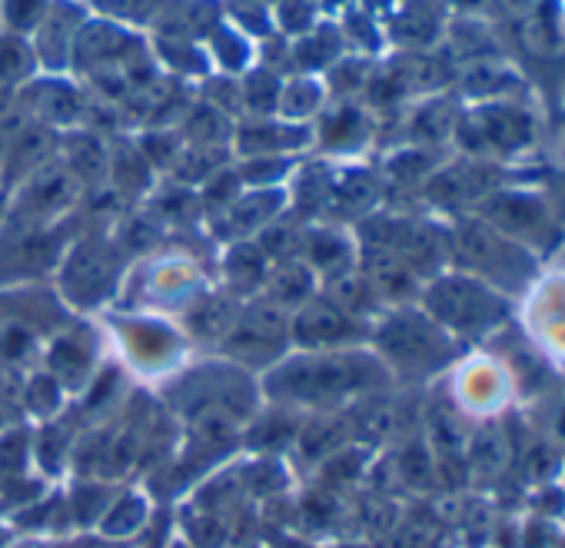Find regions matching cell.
Returning <instances> with one entry per match:
<instances>
[{
    "mask_svg": "<svg viewBox=\"0 0 565 548\" xmlns=\"http://www.w3.org/2000/svg\"><path fill=\"white\" fill-rule=\"evenodd\" d=\"M259 4H273V0H259Z\"/></svg>",
    "mask_w": 565,
    "mask_h": 548,
    "instance_id": "25",
    "label": "cell"
},
{
    "mask_svg": "<svg viewBox=\"0 0 565 548\" xmlns=\"http://www.w3.org/2000/svg\"><path fill=\"white\" fill-rule=\"evenodd\" d=\"M327 104H330V90H327L323 77L290 74V77H282L276 117L287 123H297V127H313L317 117L327 110Z\"/></svg>",
    "mask_w": 565,
    "mask_h": 548,
    "instance_id": "18",
    "label": "cell"
},
{
    "mask_svg": "<svg viewBox=\"0 0 565 548\" xmlns=\"http://www.w3.org/2000/svg\"><path fill=\"white\" fill-rule=\"evenodd\" d=\"M535 416H539V439L555 452H565V386L562 389H539L535 393Z\"/></svg>",
    "mask_w": 565,
    "mask_h": 548,
    "instance_id": "21",
    "label": "cell"
},
{
    "mask_svg": "<svg viewBox=\"0 0 565 548\" xmlns=\"http://www.w3.org/2000/svg\"><path fill=\"white\" fill-rule=\"evenodd\" d=\"M416 307L439 323L462 350L492 343L512 326L515 303L462 269H443L423 283Z\"/></svg>",
    "mask_w": 565,
    "mask_h": 548,
    "instance_id": "1",
    "label": "cell"
},
{
    "mask_svg": "<svg viewBox=\"0 0 565 548\" xmlns=\"http://www.w3.org/2000/svg\"><path fill=\"white\" fill-rule=\"evenodd\" d=\"M373 323L340 310L333 300L317 293L290 316V343L303 346L307 353H330V350H356L370 343Z\"/></svg>",
    "mask_w": 565,
    "mask_h": 548,
    "instance_id": "10",
    "label": "cell"
},
{
    "mask_svg": "<svg viewBox=\"0 0 565 548\" xmlns=\"http://www.w3.org/2000/svg\"><path fill=\"white\" fill-rule=\"evenodd\" d=\"M452 137L462 143L469 157L479 160H505L532 147L535 140V120L532 114L502 97H489L486 104L472 107L466 117L456 120Z\"/></svg>",
    "mask_w": 565,
    "mask_h": 548,
    "instance_id": "8",
    "label": "cell"
},
{
    "mask_svg": "<svg viewBox=\"0 0 565 548\" xmlns=\"http://www.w3.org/2000/svg\"><path fill=\"white\" fill-rule=\"evenodd\" d=\"M303 262L317 272V280L323 277V283L347 277L360 262V239L343 226H313L307 229Z\"/></svg>",
    "mask_w": 565,
    "mask_h": 548,
    "instance_id": "15",
    "label": "cell"
},
{
    "mask_svg": "<svg viewBox=\"0 0 565 548\" xmlns=\"http://www.w3.org/2000/svg\"><path fill=\"white\" fill-rule=\"evenodd\" d=\"M472 213L492 223L499 233L522 243L525 249H532L542 262L565 243V229L552 200L532 186L505 183L495 193H489Z\"/></svg>",
    "mask_w": 565,
    "mask_h": 548,
    "instance_id": "4",
    "label": "cell"
},
{
    "mask_svg": "<svg viewBox=\"0 0 565 548\" xmlns=\"http://www.w3.org/2000/svg\"><path fill=\"white\" fill-rule=\"evenodd\" d=\"M38 77H41V64H38L34 47H31V37L0 31V80L21 94Z\"/></svg>",
    "mask_w": 565,
    "mask_h": 548,
    "instance_id": "20",
    "label": "cell"
},
{
    "mask_svg": "<svg viewBox=\"0 0 565 548\" xmlns=\"http://www.w3.org/2000/svg\"><path fill=\"white\" fill-rule=\"evenodd\" d=\"M370 350L390 376L429 379L449 373L469 350H462L439 323H433L416 303L393 307L370 330Z\"/></svg>",
    "mask_w": 565,
    "mask_h": 548,
    "instance_id": "3",
    "label": "cell"
},
{
    "mask_svg": "<svg viewBox=\"0 0 565 548\" xmlns=\"http://www.w3.org/2000/svg\"><path fill=\"white\" fill-rule=\"evenodd\" d=\"M373 123L363 114V107L343 100V104H327V110L313 123V143H320L327 153H356L370 143Z\"/></svg>",
    "mask_w": 565,
    "mask_h": 548,
    "instance_id": "16",
    "label": "cell"
},
{
    "mask_svg": "<svg viewBox=\"0 0 565 548\" xmlns=\"http://www.w3.org/2000/svg\"><path fill=\"white\" fill-rule=\"evenodd\" d=\"M259 293L266 303L294 316L303 303H310L317 297V272L303 259L276 262V266H269V277Z\"/></svg>",
    "mask_w": 565,
    "mask_h": 548,
    "instance_id": "17",
    "label": "cell"
},
{
    "mask_svg": "<svg viewBox=\"0 0 565 548\" xmlns=\"http://www.w3.org/2000/svg\"><path fill=\"white\" fill-rule=\"evenodd\" d=\"M84 4H87V0H84Z\"/></svg>",
    "mask_w": 565,
    "mask_h": 548,
    "instance_id": "26",
    "label": "cell"
},
{
    "mask_svg": "<svg viewBox=\"0 0 565 548\" xmlns=\"http://www.w3.org/2000/svg\"><path fill=\"white\" fill-rule=\"evenodd\" d=\"M512 326L529 350L565 379V266L539 272V280L515 300Z\"/></svg>",
    "mask_w": 565,
    "mask_h": 548,
    "instance_id": "6",
    "label": "cell"
},
{
    "mask_svg": "<svg viewBox=\"0 0 565 548\" xmlns=\"http://www.w3.org/2000/svg\"><path fill=\"white\" fill-rule=\"evenodd\" d=\"M449 266L489 283L512 303L545 269V262L532 249L499 233L492 223H486L476 213H462L449 219Z\"/></svg>",
    "mask_w": 565,
    "mask_h": 548,
    "instance_id": "2",
    "label": "cell"
},
{
    "mask_svg": "<svg viewBox=\"0 0 565 548\" xmlns=\"http://www.w3.org/2000/svg\"><path fill=\"white\" fill-rule=\"evenodd\" d=\"M236 84H239L243 117H276V104L282 90V74L276 67L253 64L243 77H236Z\"/></svg>",
    "mask_w": 565,
    "mask_h": 548,
    "instance_id": "19",
    "label": "cell"
},
{
    "mask_svg": "<svg viewBox=\"0 0 565 548\" xmlns=\"http://www.w3.org/2000/svg\"><path fill=\"white\" fill-rule=\"evenodd\" d=\"M18 90L14 87H8L4 80H0V120H8L11 114H14V107H18Z\"/></svg>",
    "mask_w": 565,
    "mask_h": 548,
    "instance_id": "24",
    "label": "cell"
},
{
    "mask_svg": "<svg viewBox=\"0 0 565 548\" xmlns=\"http://www.w3.org/2000/svg\"><path fill=\"white\" fill-rule=\"evenodd\" d=\"M290 346V313L276 310L263 297L253 300L226 330L223 353L236 363H279L282 350Z\"/></svg>",
    "mask_w": 565,
    "mask_h": 548,
    "instance_id": "11",
    "label": "cell"
},
{
    "mask_svg": "<svg viewBox=\"0 0 565 548\" xmlns=\"http://www.w3.org/2000/svg\"><path fill=\"white\" fill-rule=\"evenodd\" d=\"M90 14L94 11H90V4H84V0H54L47 18L31 34V47L38 54L41 74H47V77H71L77 37L87 28Z\"/></svg>",
    "mask_w": 565,
    "mask_h": 548,
    "instance_id": "13",
    "label": "cell"
},
{
    "mask_svg": "<svg viewBox=\"0 0 565 548\" xmlns=\"http://www.w3.org/2000/svg\"><path fill=\"white\" fill-rule=\"evenodd\" d=\"M509 180L502 176V166L495 160H479V157H469V160H459V163H443L429 180H426V196L452 213V216H462V213H472L489 193H495L499 186H505Z\"/></svg>",
    "mask_w": 565,
    "mask_h": 548,
    "instance_id": "12",
    "label": "cell"
},
{
    "mask_svg": "<svg viewBox=\"0 0 565 548\" xmlns=\"http://www.w3.org/2000/svg\"><path fill=\"white\" fill-rule=\"evenodd\" d=\"M230 143L243 160L297 157L303 147H313V127H297L279 117H243L239 123H233Z\"/></svg>",
    "mask_w": 565,
    "mask_h": 548,
    "instance_id": "14",
    "label": "cell"
},
{
    "mask_svg": "<svg viewBox=\"0 0 565 548\" xmlns=\"http://www.w3.org/2000/svg\"><path fill=\"white\" fill-rule=\"evenodd\" d=\"M87 4L97 18H110L130 28L150 11V0H87Z\"/></svg>",
    "mask_w": 565,
    "mask_h": 548,
    "instance_id": "23",
    "label": "cell"
},
{
    "mask_svg": "<svg viewBox=\"0 0 565 548\" xmlns=\"http://www.w3.org/2000/svg\"><path fill=\"white\" fill-rule=\"evenodd\" d=\"M452 396L466 416L495 419L515 396V383L495 353H466L452 369Z\"/></svg>",
    "mask_w": 565,
    "mask_h": 548,
    "instance_id": "9",
    "label": "cell"
},
{
    "mask_svg": "<svg viewBox=\"0 0 565 548\" xmlns=\"http://www.w3.org/2000/svg\"><path fill=\"white\" fill-rule=\"evenodd\" d=\"M360 246H376L413 266L423 283L449 269V223L403 216V213H370L356 233Z\"/></svg>",
    "mask_w": 565,
    "mask_h": 548,
    "instance_id": "5",
    "label": "cell"
},
{
    "mask_svg": "<svg viewBox=\"0 0 565 548\" xmlns=\"http://www.w3.org/2000/svg\"><path fill=\"white\" fill-rule=\"evenodd\" d=\"M54 0H0V31L31 37L38 24L47 18Z\"/></svg>",
    "mask_w": 565,
    "mask_h": 548,
    "instance_id": "22",
    "label": "cell"
},
{
    "mask_svg": "<svg viewBox=\"0 0 565 548\" xmlns=\"http://www.w3.org/2000/svg\"><path fill=\"white\" fill-rule=\"evenodd\" d=\"M287 366L279 376L282 386H297L294 396H347V393H363L386 386L393 376L386 366L376 359L373 350H330V353H307L300 359H287Z\"/></svg>",
    "mask_w": 565,
    "mask_h": 548,
    "instance_id": "7",
    "label": "cell"
}]
</instances>
